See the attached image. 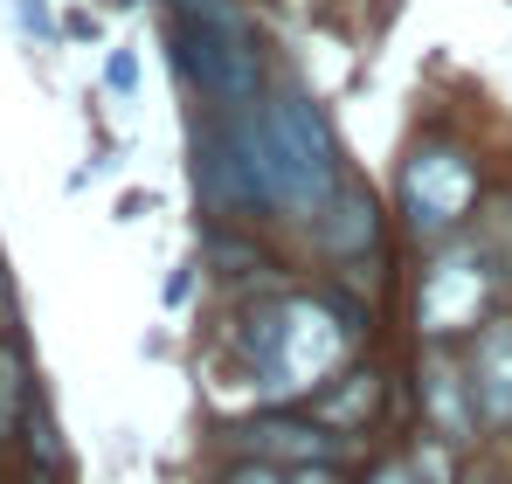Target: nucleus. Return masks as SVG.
I'll use <instances>...</instances> for the list:
<instances>
[{
	"label": "nucleus",
	"instance_id": "1",
	"mask_svg": "<svg viewBox=\"0 0 512 484\" xmlns=\"http://www.w3.org/2000/svg\"><path fill=\"white\" fill-rule=\"evenodd\" d=\"M236 132H243L250 173H256V187H263V208L319 215L340 194V146H333L326 118L305 97L277 90V97L236 104Z\"/></svg>",
	"mask_w": 512,
	"mask_h": 484
},
{
	"label": "nucleus",
	"instance_id": "4",
	"mask_svg": "<svg viewBox=\"0 0 512 484\" xmlns=\"http://www.w3.org/2000/svg\"><path fill=\"white\" fill-rule=\"evenodd\" d=\"M471 201H478V180H471V166L457 160V153L423 146L416 160L402 166V208H409L416 229H450Z\"/></svg>",
	"mask_w": 512,
	"mask_h": 484
},
{
	"label": "nucleus",
	"instance_id": "13",
	"mask_svg": "<svg viewBox=\"0 0 512 484\" xmlns=\"http://www.w3.org/2000/svg\"><path fill=\"white\" fill-rule=\"evenodd\" d=\"M374 484H423V478H416L409 464H388V471H381V478H374Z\"/></svg>",
	"mask_w": 512,
	"mask_h": 484
},
{
	"label": "nucleus",
	"instance_id": "10",
	"mask_svg": "<svg viewBox=\"0 0 512 484\" xmlns=\"http://www.w3.org/2000/svg\"><path fill=\"white\" fill-rule=\"evenodd\" d=\"M409 471H416V478H423V484H450V450H443V443H423Z\"/></svg>",
	"mask_w": 512,
	"mask_h": 484
},
{
	"label": "nucleus",
	"instance_id": "6",
	"mask_svg": "<svg viewBox=\"0 0 512 484\" xmlns=\"http://www.w3.org/2000/svg\"><path fill=\"white\" fill-rule=\"evenodd\" d=\"M471 395H478V422H485V429H506V422H512V325L506 319L478 332Z\"/></svg>",
	"mask_w": 512,
	"mask_h": 484
},
{
	"label": "nucleus",
	"instance_id": "11",
	"mask_svg": "<svg viewBox=\"0 0 512 484\" xmlns=\"http://www.w3.org/2000/svg\"><path fill=\"white\" fill-rule=\"evenodd\" d=\"M284 478H291V484H346L340 471H333V457H319V464H291Z\"/></svg>",
	"mask_w": 512,
	"mask_h": 484
},
{
	"label": "nucleus",
	"instance_id": "7",
	"mask_svg": "<svg viewBox=\"0 0 512 484\" xmlns=\"http://www.w3.org/2000/svg\"><path fill=\"white\" fill-rule=\"evenodd\" d=\"M250 457H263V464H319V457H333L340 443L326 436V429H312V422H250L243 436H236Z\"/></svg>",
	"mask_w": 512,
	"mask_h": 484
},
{
	"label": "nucleus",
	"instance_id": "8",
	"mask_svg": "<svg viewBox=\"0 0 512 484\" xmlns=\"http://www.w3.org/2000/svg\"><path fill=\"white\" fill-rule=\"evenodd\" d=\"M464 395H471V374H457L450 360H429L423 367V402H429V422L443 429V443H464L478 429V408Z\"/></svg>",
	"mask_w": 512,
	"mask_h": 484
},
{
	"label": "nucleus",
	"instance_id": "12",
	"mask_svg": "<svg viewBox=\"0 0 512 484\" xmlns=\"http://www.w3.org/2000/svg\"><path fill=\"white\" fill-rule=\"evenodd\" d=\"M229 484H291V478H284L277 464H263V457H256V464H243V471H229Z\"/></svg>",
	"mask_w": 512,
	"mask_h": 484
},
{
	"label": "nucleus",
	"instance_id": "3",
	"mask_svg": "<svg viewBox=\"0 0 512 484\" xmlns=\"http://www.w3.org/2000/svg\"><path fill=\"white\" fill-rule=\"evenodd\" d=\"M173 63L215 104H256V49L236 21V7H208V14H173Z\"/></svg>",
	"mask_w": 512,
	"mask_h": 484
},
{
	"label": "nucleus",
	"instance_id": "5",
	"mask_svg": "<svg viewBox=\"0 0 512 484\" xmlns=\"http://www.w3.org/2000/svg\"><path fill=\"white\" fill-rule=\"evenodd\" d=\"M492 291H499V270H485L478 242H464L457 256H443V263L429 270V284H423V325H429V332H464V325L492 305Z\"/></svg>",
	"mask_w": 512,
	"mask_h": 484
},
{
	"label": "nucleus",
	"instance_id": "2",
	"mask_svg": "<svg viewBox=\"0 0 512 484\" xmlns=\"http://www.w3.org/2000/svg\"><path fill=\"white\" fill-rule=\"evenodd\" d=\"M250 325H256L250 339H256V353H263V388L270 395H312L346 353L340 319L319 298H291L270 319H250Z\"/></svg>",
	"mask_w": 512,
	"mask_h": 484
},
{
	"label": "nucleus",
	"instance_id": "9",
	"mask_svg": "<svg viewBox=\"0 0 512 484\" xmlns=\"http://www.w3.org/2000/svg\"><path fill=\"white\" fill-rule=\"evenodd\" d=\"M326 215H333V222H326V242H333L340 256H353V249L374 242V201H367L360 187H346V180H340V194L326 201Z\"/></svg>",
	"mask_w": 512,
	"mask_h": 484
}]
</instances>
